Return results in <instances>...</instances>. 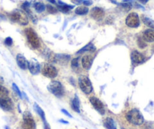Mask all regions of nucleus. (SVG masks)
I'll use <instances>...</instances> for the list:
<instances>
[{"mask_svg":"<svg viewBox=\"0 0 154 129\" xmlns=\"http://www.w3.org/2000/svg\"><path fill=\"white\" fill-rule=\"evenodd\" d=\"M26 38H27L29 43L34 48H38L40 47V41L38 38V35H36L33 29H26L25 31Z\"/></svg>","mask_w":154,"mask_h":129,"instance_id":"39448f33","label":"nucleus"},{"mask_svg":"<svg viewBox=\"0 0 154 129\" xmlns=\"http://www.w3.org/2000/svg\"><path fill=\"white\" fill-rule=\"evenodd\" d=\"M71 66L73 69L78 68V66H79V58L72 59V61H71Z\"/></svg>","mask_w":154,"mask_h":129,"instance_id":"c756f323","label":"nucleus"},{"mask_svg":"<svg viewBox=\"0 0 154 129\" xmlns=\"http://www.w3.org/2000/svg\"><path fill=\"white\" fill-rule=\"evenodd\" d=\"M126 118L131 124L134 125H140L143 123V117L141 112L137 109H132L126 114Z\"/></svg>","mask_w":154,"mask_h":129,"instance_id":"f257e3e1","label":"nucleus"},{"mask_svg":"<svg viewBox=\"0 0 154 129\" xmlns=\"http://www.w3.org/2000/svg\"><path fill=\"white\" fill-rule=\"evenodd\" d=\"M35 121L29 112L23 113V129H33L35 127Z\"/></svg>","mask_w":154,"mask_h":129,"instance_id":"6e6552de","label":"nucleus"},{"mask_svg":"<svg viewBox=\"0 0 154 129\" xmlns=\"http://www.w3.org/2000/svg\"><path fill=\"white\" fill-rule=\"evenodd\" d=\"M125 23L128 27L137 28L140 25V19L137 13H131L128 15L125 20Z\"/></svg>","mask_w":154,"mask_h":129,"instance_id":"423d86ee","label":"nucleus"},{"mask_svg":"<svg viewBox=\"0 0 154 129\" xmlns=\"http://www.w3.org/2000/svg\"><path fill=\"white\" fill-rule=\"evenodd\" d=\"M88 8L85 6H79L75 9V12L76 14H79V15H85L88 13Z\"/></svg>","mask_w":154,"mask_h":129,"instance_id":"393cba45","label":"nucleus"},{"mask_svg":"<svg viewBox=\"0 0 154 129\" xmlns=\"http://www.w3.org/2000/svg\"><path fill=\"white\" fill-rule=\"evenodd\" d=\"M61 112H63V113H64L65 115H67L68 117H69V118H72V115H71L70 114H69V112H68L66 110V109H61Z\"/></svg>","mask_w":154,"mask_h":129,"instance_id":"f704fd0d","label":"nucleus"},{"mask_svg":"<svg viewBox=\"0 0 154 129\" xmlns=\"http://www.w3.org/2000/svg\"><path fill=\"white\" fill-rule=\"evenodd\" d=\"M16 60H17V63L19 67L21 69H28L29 66V61L25 58V57L22 54H18L16 57Z\"/></svg>","mask_w":154,"mask_h":129,"instance_id":"4468645a","label":"nucleus"},{"mask_svg":"<svg viewBox=\"0 0 154 129\" xmlns=\"http://www.w3.org/2000/svg\"><path fill=\"white\" fill-rule=\"evenodd\" d=\"M90 102H91L93 107H94L99 113L101 114V115H103V114L105 113L104 106H103V103H102L98 98H97V97H91V98H90Z\"/></svg>","mask_w":154,"mask_h":129,"instance_id":"1a4fd4ad","label":"nucleus"},{"mask_svg":"<svg viewBox=\"0 0 154 129\" xmlns=\"http://www.w3.org/2000/svg\"><path fill=\"white\" fill-rule=\"evenodd\" d=\"M8 94V91L4 86L0 84V97H7Z\"/></svg>","mask_w":154,"mask_h":129,"instance_id":"bb28decb","label":"nucleus"},{"mask_svg":"<svg viewBox=\"0 0 154 129\" xmlns=\"http://www.w3.org/2000/svg\"><path fill=\"white\" fill-rule=\"evenodd\" d=\"M57 8H58L59 11H62L63 13H68L70 10H72L74 8V6L73 5H67V4L64 3V2L59 0L58 2H57Z\"/></svg>","mask_w":154,"mask_h":129,"instance_id":"f3484780","label":"nucleus"},{"mask_svg":"<svg viewBox=\"0 0 154 129\" xmlns=\"http://www.w3.org/2000/svg\"><path fill=\"white\" fill-rule=\"evenodd\" d=\"M145 41H145L143 38H138V40H137V44H138V46L140 47V48H143L146 46V44Z\"/></svg>","mask_w":154,"mask_h":129,"instance_id":"cd10ccee","label":"nucleus"},{"mask_svg":"<svg viewBox=\"0 0 154 129\" xmlns=\"http://www.w3.org/2000/svg\"><path fill=\"white\" fill-rule=\"evenodd\" d=\"M70 1L75 5H81L83 3L84 0H70Z\"/></svg>","mask_w":154,"mask_h":129,"instance_id":"473e14b6","label":"nucleus"},{"mask_svg":"<svg viewBox=\"0 0 154 129\" xmlns=\"http://www.w3.org/2000/svg\"><path fill=\"white\" fill-rule=\"evenodd\" d=\"M96 50V48L94 46L92 43H89L87 45H85V47H83L82 48H81L77 54H82V53L85 52V51H94Z\"/></svg>","mask_w":154,"mask_h":129,"instance_id":"4be33fe9","label":"nucleus"},{"mask_svg":"<svg viewBox=\"0 0 154 129\" xmlns=\"http://www.w3.org/2000/svg\"><path fill=\"white\" fill-rule=\"evenodd\" d=\"M142 20H143V23H144L146 26H148V27L154 29V20H152V19L149 18V17H145V16H143V17H142Z\"/></svg>","mask_w":154,"mask_h":129,"instance_id":"b1692460","label":"nucleus"},{"mask_svg":"<svg viewBox=\"0 0 154 129\" xmlns=\"http://www.w3.org/2000/svg\"><path fill=\"white\" fill-rule=\"evenodd\" d=\"M44 129H51L50 125L48 124V123L46 122V121H45V122H44Z\"/></svg>","mask_w":154,"mask_h":129,"instance_id":"c9c22d12","label":"nucleus"},{"mask_svg":"<svg viewBox=\"0 0 154 129\" xmlns=\"http://www.w3.org/2000/svg\"><path fill=\"white\" fill-rule=\"evenodd\" d=\"M71 106H72V109L75 112H80V109H79V101L76 95L75 96V97L72 99V102H71Z\"/></svg>","mask_w":154,"mask_h":129,"instance_id":"412c9836","label":"nucleus"},{"mask_svg":"<svg viewBox=\"0 0 154 129\" xmlns=\"http://www.w3.org/2000/svg\"><path fill=\"white\" fill-rule=\"evenodd\" d=\"M12 88H13V89H14V91H15V92L17 93V94H18L19 97H20V98H22L21 92H20V91L19 90V88L17 87V85L15 84V83H13V84H12Z\"/></svg>","mask_w":154,"mask_h":129,"instance_id":"7c9ffc66","label":"nucleus"},{"mask_svg":"<svg viewBox=\"0 0 154 129\" xmlns=\"http://www.w3.org/2000/svg\"><path fill=\"white\" fill-rule=\"evenodd\" d=\"M143 129H153V128H152V127H151L150 125H148V124H146V125L145 126L144 128H143Z\"/></svg>","mask_w":154,"mask_h":129,"instance_id":"4c0bfd02","label":"nucleus"},{"mask_svg":"<svg viewBox=\"0 0 154 129\" xmlns=\"http://www.w3.org/2000/svg\"><path fill=\"white\" fill-rule=\"evenodd\" d=\"M46 8H47V11H48L49 13H51V14H54V13L57 12V8H54V7H53V6H51V5H47Z\"/></svg>","mask_w":154,"mask_h":129,"instance_id":"c85d7f7f","label":"nucleus"},{"mask_svg":"<svg viewBox=\"0 0 154 129\" xmlns=\"http://www.w3.org/2000/svg\"><path fill=\"white\" fill-rule=\"evenodd\" d=\"M103 126L106 129H116V125L115 124V121L111 118H105L104 121H103Z\"/></svg>","mask_w":154,"mask_h":129,"instance_id":"aec40b11","label":"nucleus"},{"mask_svg":"<svg viewBox=\"0 0 154 129\" xmlns=\"http://www.w3.org/2000/svg\"><path fill=\"white\" fill-rule=\"evenodd\" d=\"M142 38L146 41H148V42L154 41V29H149L145 30L143 33V37Z\"/></svg>","mask_w":154,"mask_h":129,"instance_id":"dca6fc26","label":"nucleus"},{"mask_svg":"<svg viewBox=\"0 0 154 129\" xmlns=\"http://www.w3.org/2000/svg\"><path fill=\"white\" fill-rule=\"evenodd\" d=\"M2 81H3V80H2V78H1V77H0V84H1V83H2Z\"/></svg>","mask_w":154,"mask_h":129,"instance_id":"a19ab883","label":"nucleus"},{"mask_svg":"<svg viewBox=\"0 0 154 129\" xmlns=\"http://www.w3.org/2000/svg\"><path fill=\"white\" fill-rule=\"evenodd\" d=\"M42 73L44 76L48 78H55L57 75V70L54 66L51 64H45L42 69Z\"/></svg>","mask_w":154,"mask_h":129,"instance_id":"0eeeda50","label":"nucleus"},{"mask_svg":"<svg viewBox=\"0 0 154 129\" xmlns=\"http://www.w3.org/2000/svg\"><path fill=\"white\" fill-rule=\"evenodd\" d=\"M48 1L49 2H51V3H52V4H56L55 0H48Z\"/></svg>","mask_w":154,"mask_h":129,"instance_id":"ea45409f","label":"nucleus"},{"mask_svg":"<svg viewBox=\"0 0 154 129\" xmlns=\"http://www.w3.org/2000/svg\"><path fill=\"white\" fill-rule=\"evenodd\" d=\"M79 85L80 89L86 94H89L93 91V87L91 81L88 77L85 76V75L79 77Z\"/></svg>","mask_w":154,"mask_h":129,"instance_id":"20e7f679","label":"nucleus"},{"mask_svg":"<svg viewBox=\"0 0 154 129\" xmlns=\"http://www.w3.org/2000/svg\"><path fill=\"white\" fill-rule=\"evenodd\" d=\"M59 121H60V122H62V123H64V124H68V121H64V120H62V119H60V120H59Z\"/></svg>","mask_w":154,"mask_h":129,"instance_id":"58836bf2","label":"nucleus"},{"mask_svg":"<svg viewBox=\"0 0 154 129\" xmlns=\"http://www.w3.org/2000/svg\"><path fill=\"white\" fill-rule=\"evenodd\" d=\"M5 44L7 45V46H11L13 44V40L11 37H7L5 39Z\"/></svg>","mask_w":154,"mask_h":129,"instance_id":"2f4dec72","label":"nucleus"},{"mask_svg":"<svg viewBox=\"0 0 154 129\" xmlns=\"http://www.w3.org/2000/svg\"><path fill=\"white\" fill-rule=\"evenodd\" d=\"M33 6L35 11H36L38 13H42L45 10V5L41 2H35Z\"/></svg>","mask_w":154,"mask_h":129,"instance_id":"5701e85b","label":"nucleus"},{"mask_svg":"<svg viewBox=\"0 0 154 129\" xmlns=\"http://www.w3.org/2000/svg\"><path fill=\"white\" fill-rule=\"evenodd\" d=\"M28 69H29V72L32 75H37L40 72L41 70V66L40 64L38 63V62L36 60H31L29 62V66H28Z\"/></svg>","mask_w":154,"mask_h":129,"instance_id":"9b49d317","label":"nucleus"},{"mask_svg":"<svg viewBox=\"0 0 154 129\" xmlns=\"http://www.w3.org/2000/svg\"><path fill=\"white\" fill-rule=\"evenodd\" d=\"M137 1H138L139 2H140V3H142V4H146V2L149 1V0H137Z\"/></svg>","mask_w":154,"mask_h":129,"instance_id":"e433bc0d","label":"nucleus"},{"mask_svg":"<svg viewBox=\"0 0 154 129\" xmlns=\"http://www.w3.org/2000/svg\"><path fill=\"white\" fill-rule=\"evenodd\" d=\"M34 109H35V111L37 112V113L38 114V115H40V117L42 118V121H43V122H45V112H44V111L42 110V109L40 108V106H38L37 103H35V104H34Z\"/></svg>","mask_w":154,"mask_h":129,"instance_id":"a878e982","label":"nucleus"},{"mask_svg":"<svg viewBox=\"0 0 154 129\" xmlns=\"http://www.w3.org/2000/svg\"><path fill=\"white\" fill-rule=\"evenodd\" d=\"M93 57H91V55H85L82 58V67L85 69H89L91 68V65L93 63Z\"/></svg>","mask_w":154,"mask_h":129,"instance_id":"2eb2a0df","label":"nucleus"},{"mask_svg":"<svg viewBox=\"0 0 154 129\" xmlns=\"http://www.w3.org/2000/svg\"><path fill=\"white\" fill-rule=\"evenodd\" d=\"M0 107L5 111H10L13 108V103L8 97H0Z\"/></svg>","mask_w":154,"mask_h":129,"instance_id":"9d476101","label":"nucleus"},{"mask_svg":"<svg viewBox=\"0 0 154 129\" xmlns=\"http://www.w3.org/2000/svg\"><path fill=\"white\" fill-rule=\"evenodd\" d=\"M92 1H91V0H84L83 1V5H87V6H88V5H92Z\"/></svg>","mask_w":154,"mask_h":129,"instance_id":"72a5a7b5","label":"nucleus"},{"mask_svg":"<svg viewBox=\"0 0 154 129\" xmlns=\"http://www.w3.org/2000/svg\"><path fill=\"white\" fill-rule=\"evenodd\" d=\"M10 19L15 23H19L20 25H27L29 23V19L26 13L20 10H14V11L9 14Z\"/></svg>","mask_w":154,"mask_h":129,"instance_id":"f03ea898","label":"nucleus"},{"mask_svg":"<svg viewBox=\"0 0 154 129\" xmlns=\"http://www.w3.org/2000/svg\"><path fill=\"white\" fill-rule=\"evenodd\" d=\"M119 8L125 12L129 11L132 8V4H131V0H123V2L118 4Z\"/></svg>","mask_w":154,"mask_h":129,"instance_id":"a211bd4d","label":"nucleus"},{"mask_svg":"<svg viewBox=\"0 0 154 129\" xmlns=\"http://www.w3.org/2000/svg\"><path fill=\"white\" fill-rule=\"evenodd\" d=\"M131 59L132 61L133 64H140L143 63L145 60V57L141 53H140L137 51H133L131 54Z\"/></svg>","mask_w":154,"mask_h":129,"instance_id":"f8f14e48","label":"nucleus"},{"mask_svg":"<svg viewBox=\"0 0 154 129\" xmlns=\"http://www.w3.org/2000/svg\"><path fill=\"white\" fill-rule=\"evenodd\" d=\"M91 17L96 20H100L104 16V11L103 8L99 7H94L91 10Z\"/></svg>","mask_w":154,"mask_h":129,"instance_id":"ddd939ff","label":"nucleus"},{"mask_svg":"<svg viewBox=\"0 0 154 129\" xmlns=\"http://www.w3.org/2000/svg\"><path fill=\"white\" fill-rule=\"evenodd\" d=\"M70 59V56L68 54H57L55 56V60H57V62L61 64H64L66 63Z\"/></svg>","mask_w":154,"mask_h":129,"instance_id":"6ab92c4d","label":"nucleus"},{"mask_svg":"<svg viewBox=\"0 0 154 129\" xmlns=\"http://www.w3.org/2000/svg\"><path fill=\"white\" fill-rule=\"evenodd\" d=\"M48 89L50 92L55 95L56 97H60L64 94V88L60 81H53L48 86Z\"/></svg>","mask_w":154,"mask_h":129,"instance_id":"7ed1b4c3","label":"nucleus"}]
</instances>
